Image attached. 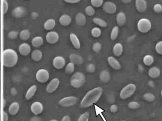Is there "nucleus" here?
Masks as SVG:
<instances>
[{
    "label": "nucleus",
    "instance_id": "25",
    "mask_svg": "<svg viewBox=\"0 0 162 121\" xmlns=\"http://www.w3.org/2000/svg\"><path fill=\"white\" fill-rule=\"evenodd\" d=\"M113 52L114 55L116 56H119L122 54L123 52V46L120 43H117L114 45Z\"/></svg>",
    "mask_w": 162,
    "mask_h": 121
},
{
    "label": "nucleus",
    "instance_id": "17",
    "mask_svg": "<svg viewBox=\"0 0 162 121\" xmlns=\"http://www.w3.org/2000/svg\"><path fill=\"white\" fill-rule=\"evenodd\" d=\"M70 40L71 41V43L73 45L74 48L79 49L81 48V42L79 41V39L75 34L71 33L70 35Z\"/></svg>",
    "mask_w": 162,
    "mask_h": 121
},
{
    "label": "nucleus",
    "instance_id": "33",
    "mask_svg": "<svg viewBox=\"0 0 162 121\" xmlns=\"http://www.w3.org/2000/svg\"><path fill=\"white\" fill-rule=\"evenodd\" d=\"M119 27L118 26H116L113 27L110 34V38L112 40H115L116 39H117L119 34Z\"/></svg>",
    "mask_w": 162,
    "mask_h": 121
},
{
    "label": "nucleus",
    "instance_id": "14",
    "mask_svg": "<svg viewBox=\"0 0 162 121\" xmlns=\"http://www.w3.org/2000/svg\"><path fill=\"white\" fill-rule=\"evenodd\" d=\"M19 51L21 55L23 56H27L31 53V46L29 45L28 43H22L19 46Z\"/></svg>",
    "mask_w": 162,
    "mask_h": 121
},
{
    "label": "nucleus",
    "instance_id": "50",
    "mask_svg": "<svg viewBox=\"0 0 162 121\" xmlns=\"http://www.w3.org/2000/svg\"><path fill=\"white\" fill-rule=\"evenodd\" d=\"M9 116L7 113L3 112V121H8Z\"/></svg>",
    "mask_w": 162,
    "mask_h": 121
},
{
    "label": "nucleus",
    "instance_id": "53",
    "mask_svg": "<svg viewBox=\"0 0 162 121\" xmlns=\"http://www.w3.org/2000/svg\"><path fill=\"white\" fill-rule=\"evenodd\" d=\"M6 101L5 99H3V107H5L6 106Z\"/></svg>",
    "mask_w": 162,
    "mask_h": 121
},
{
    "label": "nucleus",
    "instance_id": "8",
    "mask_svg": "<svg viewBox=\"0 0 162 121\" xmlns=\"http://www.w3.org/2000/svg\"><path fill=\"white\" fill-rule=\"evenodd\" d=\"M103 10L105 12L109 14H113L117 11V7L115 3L112 1H107L103 5Z\"/></svg>",
    "mask_w": 162,
    "mask_h": 121
},
{
    "label": "nucleus",
    "instance_id": "41",
    "mask_svg": "<svg viewBox=\"0 0 162 121\" xmlns=\"http://www.w3.org/2000/svg\"><path fill=\"white\" fill-rule=\"evenodd\" d=\"M155 49L157 54L162 55V41H159L156 44Z\"/></svg>",
    "mask_w": 162,
    "mask_h": 121
},
{
    "label": "nucleus",
    "instance_id": "15",
    "mask_svg": "<svg viewBox=\"0 0 162 121\" xmlns=\"http://www.w3.org/2000/svg\"><path fill=\"white\" fill-rule=\"evenodd\" d=\"M70 61L75 65H81L83 63V59L80 55L75 54H70L69 56Z\"/></svg>",
    "mask_w": 162,
    "mask_h": 121
},
{
    "label": "nucleus",
    "instance_id": "4",
    "mask_svg": "<svg viewBox=\"0 0 162 121\" xmlns=\"http://www.w3.org/2000/svg\"><path fill=\"white\" fill-rule=\"evenodd\" d=\"M137 87L133 83H130L126 85L122 89L120 93V97L122 99H126L131 97L135 93Z\"/></svg>",
    "mask_w": 162,
    "mask_h": 121
},
{
    "label": "nucleus",
    "instance_id": "47",
    "mask_svg": "<svg viewBox=\"0 0 162 121\" xmlns=\"http://www.w3.org/2000/svg\"><path fill=\"white\" fill-rule=\"evenodd\" d=\"M118 109V106L115 105V104H113V105L110 106V111L112 113H116V112H117Z\"/></svg>",
    "mask_w": 162,
    "mask_h": 121
},
{
    "label": "nucleus",
    "instance_id": "49",
    "mask_svg": "<svg viewBox=\"0 0 162 121\" xmlns=\"http://www.w3.org/2000/svg\"><path fill=\"white\" fill-rule=\"evenodd\" d=\"M61 121H71V118L69 116H65L62 118Z\"/></svg>",
    "mask_w": 162,
    "mask_h": 121
},
{
    "label": "nucleus",
    "instance_id": "21",
    "mask_svg": "<svg viewBox=\"0 0 162 121\" xmlns=\"http://www.w3.org/2000/svg\"><path fill=\"white\" fill-rule=\"evenodd\" d=\"M126 15L125 13L122 12H119L116 16V21L117 23L120 26H123L125 24L126 22Z\"/></svg>",
    "mask_w": 162,
    "mask_h": 121
},
{
    "label": "nucleus",
    "instance_id": "30",
    "mask_svg": "<svg viewBox=\"0 0 162 121\" xmlns=\"http://www.w3.org/2000/svg\"><path fill=\"white\" fill-rule=\"evenodd\" d=\"M143 62L144 64L147 66H150L152 65L154 62V58L153 56L150 55H146L143 58Z\"/></svg>",
    "mask_w": 162,
    "mask_h": 121
},
{
    "label": "nucleus",
    "instance_id": "26",
    "mask_svg": "<svg viewBox=\"0 0 162 121\" xmlns=\"http://www.w3.org/2000/svg\"><path fill=\"white\" fill-rule=\"evenodd\" d=\"M37 87L36 85H34L31 86L28 89V90L27 91V92L26 93L25 99L27 100H29L32 98L34 96L36 91Z\"/></svg>",
    "mask_w": 162,
    "mask_h": 121
},
{
    "label": "nucleus",
    "instance_id": "11",
    "mask_svg": "<svg viewBox=\"0 0 162 121\" xmlns=\"http://www.w3.org/2000/svg\"><path fill=\"white\" fill-rule=\"evenodd\" d=\"M59 83L60 82L58 78H54L47 85L46 91L49 93H53L58 88Z\"/></svg>",
    "mask_w": 162,
    "mask_h": 121
},
{
    "label": "nucleus",
    "instance_id": "56",
    "mask_svg": "<svg viewBox=\"0 0 162 121\" xmlns=\"http://www.w3.org/2000/svg\"></svg>",
    "mask_w": 162,
    "mask_h": 121
},
{
    "label": "nucleus",
    "instance_id": "5",
    "mask_svg": "<svg viewBox=\"0 0 162 121\" xmlns=\"http://www.w3.org/2000/svg\"><path fill=\"white\" fill-rule=\"evenodd\" d=\"M137 27L141 32L146 33L151 29V22L147 18H142L138 21Z\"/></svg>",
    "mask_w": 162,
    "mask_h": 121
},
{
    "label": "nucleus",
    "instance_id": "51",
    "mask_svg": "<svg viewBox=\"0 0 162 121\" xmlns=\"http://www.w3.org/2000/svg\"><path fill=\"white\" fill-rule=\"evenodd\" d=\"M30 121H42V120L40 117L35 116V117H32Z\"/></svg>",
    "mask_w": 162,
    "mask_h": 121
},
{
    "label": "nucleus",
    "instance_id": "39",
    "mask_svg": "<svg viewBox=\"0 0 162 121\" xmlns=\"http://www.w3.org/2000/svg\"><path fill=\"white\" fill-rule=\"evenodd\" d=\"M102 48V45L99 42H96L93 45L92 50L95 53H98Z\"/></svg>",
    "mask_w": 162,
    "mask_h": 121
},
{
    "label": "nucleus",
    "instance_id": "32",
    "mask_svg": "<svg viewBox=\"0 0 162 121\" xmlns=\"http://www.w3.org/2000/svg\"><path fill=\"white\" fill-rule=\"evenodd\" d=\"M93 21L95 24L102 28H106L107 26V22L99 18H94V19H93Z\"/></svg>",
    "mask_w": 162,
    "mask_h": 121
},
{
    "label": "nucleus",
    "instance_id": "48",
    "mask_svg": "<svg viewBox=\"0 0 162 121\" xmlns=\"http://www.w3.org/2000/svg\"><path fill=\"white\" fill-rule=\"evenodd\" d=\"M66 3H77L81 1V0H64Z\"/></svg>",
    "mask_w": 162,
    "mask_h": 121
},
{
    "label": "nucleus",
    "instance_id": "42",
    "mask_svg": "<svg viewBox=\"0 0 162 121\" xmlns=\"http://www.w3.org/2000/svg\"><path fill=\"white\" fill-rule=\"evenodd\" d=\"M86 71L90 73H93L95 72L96 66L94 64L90 63L86 67Z\"/></svg>",
    "mask_w": 162,
    "mask_h": 121
},
{
    "label": "nucleus",
    "instance_id": "35",
    "mask_svg": "<svg viewBox=\"0 0 162 121\" xmlns=\"http://www.w3.org/2000/svg\"><path fill=\"white\" fill-rule=\"evenodd\" d=\"M91 35L95 38L99 37L101 35V31L98 27H95L91 30Z\"/></svg>",
    "mask_w": 162,
    "mask_h": 121
},
{
    "label": "nucleus",
    "instance_id": "22",
    "mask_svg": "<svg viewBox=\"0 0 162 121\" xmlns=\"http://www.w3.org/2000/svg\"><path fill=\"white\" fill-rule=\"evenodd\" d=\"M161 74V71L159 68L157 67H153L149 70L148 75L152 78H157L159 77Z\"/></svg>",
    "mask_w": 162,
    "mask_h": 121
},
{
    "label": "nucleus",
    "instance_id": "18",
    "mask_svg": "<svg viewBox=\"0 0 162 121\" xmlns=\"http://www.w3.org/2000/svg\"><path fill=\"white\" fill-rule=\"evenodd\" d=\"M75 21L78 25L80 26L84 25L85 24H86L87 21L86 16H85L82 13L79 12L76 16Z\"/></svg>",
    "mask_w": 162,
    "mask_h": 121
},
{
    "label": "nucleus",
    "instance_id": "43",
    "mask_svg": "<svg viewBox=\"0 0 162 121\" xmlns=\"http://www.w3.org/2000/svg\"><path fill=\"white\" fill-rule=\"evenodd\" d=\"M129 107L131 109H137L139 107V104L137 102H131L128 104Z\"/></svg>",
    "mask_w": 162,
    "mask_h": 121
},
{
    "label": "nucleus",
    "instance_id": "10",
    "mask_svg": "<svg viewBox=\"0 0 162 121\" xmlns=\"http://www.w3.org/2000/svg\"><path fill=\"white\" fill-rule=\"evenodd\" d=\"M46 40L48 43L54 44L58 42L59 35L57 32L54 31H51L48 32L46 36Z\"/></svg>",
    "mask_w": 162,
    "mask_h": 121
},
{
    "label": "nucleus",
    "instance_id": "7",
    "mask_svg": "<svg viewBox=\"0 0 162 121\" xmlns=\"http://www.w3.org/2000/svg\"><path fill=\"white\" fill-rule=\"evenodd\" d=\"M78 101V99L75 96H68L62 99L59 101V105L62 107H70L74 105Z\"/></svg>",
    "mask_w": 162,
    "mask_h": 121
},
{
    "label": "nucleus",
    "instance_id": "31",
    "mask_svg": "<svg viewBox=\"0 0 162 121\" xmlns=\"http://www.w3.org/2000/svg\"><path fill=\"white\" fill-rule=\"evenodd\" d=\"M20 37L23 41H27L31 36V34L28 30H23L20 33Z\"/></svg>",
    "mask_w": 162,
    "mask_h": 121
},
{
    "label": "nucleus",
    "instance_id": "9",
    "mask_svg": "<svg viewBox=\"0 0 162 121\" xmlns=\"http://www.w3.org/2000/svg\"><path fill=\"white\" fill-rule=\"evenodd\" d=\"M53 66L57 69H61L64 67L66 65V60L62 56H58L54 58L52 62Z\"/></svg>",
    "mask_w": 162,
    "mask_h": 121
},
{
    "label": "nucleus",
    "instance_id": "1",
    "mask_svg": "<svg viewBox=\"0 0 162 121\" xmlns=\"http://www.w3.org/2000/svg\"><path fill=\"white\" fill-rule=\"evenodd\" d=\"M103 89L100 87L95 88L88 91L82 100L81 107L83 108L89 107L95 104L102 95Z\"/></svg>",
    "mask_w": 162,
    "mask_h": 121
},
{
    "label": "nucleus",
    "instance_id": "23",
    "mask_svg": "<svg viewBox=\"0 0 162 121\" xmlns=\"http://www.w3.org/2000/svg\"><path fill=\"white\" fill-rule=\"evenodd\" d=\"M110 74L107 70H103L99 74V79L104 83H107L110 80Z\"/></svg>",
    "mask_w": 162,
    "mask_h": 121
},
{
    "label": "nucleus",
    "instance_id": "20",
    "mask_svg": "<svg viewBox=\"0 0 162 121\" xmlns=\"http://www.w3.org/2000/svg\"><path fill=\"white\" fill-rule=\"evenodd\" d=\"M59 22L62 25L64 26L68 25L70 24L71 22V17L70 15L68 14H63L59 18Z\"/></svg>",
    "mask_w": 162,
    "mask_h": 121
},
{
    "label": "nucleus",
    "instance_id": "38",
    "mask_svg": "<svg viewBox=\"0 0 162 121\" xmlns=\"http://www.w3.org/2000/svg\"><path fill=\"white\" fill-rule=\"evenodd\" d=\"M103 0H91V3L92 6L94 7H100L103 6Z\"/></svg>",
    "mask_w": 162,
    "mask_h": 121
},
{
    "label": "nucleus",
    "instance_id": "40",
    "mask_svg": "<svg viewBox=\"0 0 162 121\" xmlns=\"http://www.w3.org/2000/svg\"><path fill=\"white\" fill-rule=\"evenodd\" d=\"M90 118V114L88 112H85L84 113L82 114L79 118L78 119V121H88Z\"/></svg>",
    "mask_w": 162,
    "mask_h": 121
},
{
    "label": "nucleus",
    "instance_id": "28",
    "mask_svg": "<svg viewBox=\"0 0 162 121\" xmlns=\"http://www.w3.org/2000/svg\"><path fill=\"white\" fill-rule=\"evenodd\" d=\"M56 25V22L55 20L53 19H49L47 20L44 24V27L45 29L48 31L53 29Z\"/></svg>",
    "mask_w": 162,
    "mask_h": 121
},
{
    "label": "nucleus",
    "instance_id": "12",
    "mask_svg": "<svg viewBox=\"0 0 162 121\" xmlns=\"http://www.w3.org/2000/svg\"><path fill=\"white\" fill-rule=\"evenodd\" d=\"M31 110L35 115H39L43 111V104L39 102H35L31 105Z\"/></svg>",
    "mask_w": 162,
    "mask_h": 121
},
{
    "label": "nucleus",
    "instance_id": "29",
    "mask_svg": "<svg viewBox=\"0 0 162 121\" xmlns=\"http://www.w3.org/2000/svg\"><path fill=\"white\" fill-rule=\"evenodd\" d=\"M43 39L41 36L35 37L31 41V43L33 47L38 48L43 45Z\"/></svg>",
    "mask_w": 162,
    "mask_h": 121
},
{
    "label": "nucleus",
    "instance_id": "44",
    "mask_svg": "<svg viewBox=\"0 0 162 121\" xmlns=\"http://www.w3.org/2000/svg\"><path fill=\"white\" fill-rule=\"evenodd\" d=\"M18 36V32L16 31H12L9 32L8 36L10 39H15L17 38Z\"/></svg>",
    "mask_w": 162,
    "mask_h": 121
},
{
    "label": "nucleus",
    "instance_id": "54",
    "mask_svg": "<svg viewBox=\"0 0 162 121\" xmlns=\"http://www.w3.org/2000/svg\"><path fill=\"white\" fill-rule=\"evenodd\" d=\"M50 121H58V120H56V119H52V120H50Z\"/></svg>",
    "mask_w": 162,
    "mask_h": 121
},
{
    "label": "nucleus",
    "instance_id": "37",
    "mask_svg": "<svg viewBox=\"0 0 162 121\" xmlns=\"http://www.w3.org/2000/svg\"><path fill=\"white\" fill-rule=\"evenodd\" d=\"M143 97L145 100H146L148 102H153V101H154V100H155V96L152 93H146L144 95Z\"/></svg>",
    "mask_w": 162,
    "mask_h": 121
},
{
    "label": "nucleus",
    "instance_id": "6",
    "mask_svg": "<svg viewBox=\"0 0 162 121\" xmlns=\"http://www.w3.org/2000/svg\"><path fill=\"white\" fill-rule=\"evenodd\" d=\"M36 78L39 82L45 83L50 78V74L47 70L42 69L39 70L36 74Z\"/></svg>",
    "mask_w": 162,
    "mask_h": 121
},
{
    "label": "nucleus",
    "instance_id": "45",
    "mask_svg": "<svg viewBox=\"0 0 162 121\" xmlns=\"http://www.w3.org/2000/svg\"><path fill=\"white\" fill-rule=\"evenodd\" d=\"M153 10L157 13H160L162 11V6L160 3H156L153 7Z\"/></svg>",
    "mask_w": 162,
    "mask_h": 121
},
{
    "label": "nucleus",
    "instance_id": "13",
    "mask_svg": "<svg viewBox=\"0 0 162 121\" xmlns=\"http://www.w3.org/2000/svg\"><path fill=\"white\" fill-rule=\"evenodd\" d=\"M135 6L136 9L139 12H145L147 9V2L146 0H136Z\"/></svg>",
    "mask_w": 162,
    "mask_h": 121
},
{
    "label": "nucleus",
    "instance_id": "34",
    "mask_svg": "<svg viewBox=\"0 0 162 121\" xmlns=\"http://www.w3.org/2000/svg\"><path fill=\"white\" fill-rule=\"evenodd\" d=\"M75 70V65L72 63H70L66 65L65 72L67 74H72Z\"/></svg>",
    "mask_w": 162,
    "mask_h": 121
},
{
    "label": "nucleus",
    "instance_id": "16",
    "mask_svg": "<svg viewBox=\"0 0 162 121\" xmlns=\"http://www.w3.org/2000/svg\"><path fill=\"white\" fill-rule=\"evenodd\" d=\"M107 62L111 67L115 70H119L121 68V65L118 60L114 57L109 56L107 58Z\"/></svg>",
    "mask_w": 162,
    "mask_h": 121
},
{
    "label": "nucleus",
    "instance_id": "27",
    "mask_svg": "<svg viewBox=\"0 0 162 121\" xmlns=\"http://www.w3.org/2000/svg\"><path fill=\"white\" fill-rule=\"evenodd\" d=\"M43 57V54L40 50H35L32 52L31 54V57L35 62H39L42 59Z\"/></svg>",
    "mask_w": 162,
    "mask_h": 121
},
{
    "label": "nucleus",
    "instance_id": "3",
    "mask_svg": "<svg viewBox=\"0 0 162 121\" xmlns=\"http://www.w3.org/2000/svg\"><path fill=\"white\" fill-rule=\"evenodd\" d=\"M86 77L84 74L81 72H77L71 77L70 84L73 87L79 88L84 85Z\"/></svg>",
    "mask_w": 162,
    "mask_h": 121
},
{
    "label": "nucleus",
    "instance_id": "52",
    "mask_svg": "<svg viewBox=\"0 0 162 121\" xmlns=\"http://www.w3.org/2000/svg\"><path fill=\"white\" fill-rule=\"evenodd\" d=\"M121 1L123 3H130L132 0H121Z\"/></svg>",
    "mask_w": 162,
    "mask_h": 121
},
{
    "label": "nucleus",
    "instance_id": "55",
    "mask_svg": "<svg viewBox=\"0 0 162 121\" xmlns=\"http://www.w3.org/2000/svg\"><path fill=\"white\" fill-rule=\"evenodd\" d=\"M161 97H162V89L161 91Z\"/></svg>",
    "mask_w": 162,
    "mask_h": 121
},
{
    "label": "nucleus",
    "instance_id": "24",
    "mask_svg": "<svg viewBox=\"0 0 162 121\" xmlns=\"http://www.w3.org/2000/svg\"><path fill=\"white\" fill-rule=\"evenodd\" d=\"M26 10L25 8L23 7H17L15 8L13 11L12 14L16 18H20L23 17L25 14Z\"/></svg>",
    "mask_w": 162,
    "mask_h": 121
},
{
    "label": "nucleus",
    "instance_id": "19",
    "mask_svg": "<svg viewBox=\"0 0 162 121\" xmlns=\"http://www.w3.org/2000/svg\"><path fill=\"white\" fill-rule=\"evenodd\" d=\"M20 110V105L18 102H12V104H11L9 107V113L10 114L14 116L16 115L18 113Z\"/></svg>",
    "mask_w": 162,
    "mask_h": 121
},
{
    "label": "nucleus",
    "instance_id": "2",
    "mask_svg": "<svg viewBox=\"0 0 162 121\" xmlns=\"http://www.w3.org/2000/svg\"><path fill=\"white\" fill-rule=\"evenodd\" d=\"M18 55L12 49H7L3 52V65L6 67L11 68L17 63Z\"/></svg>",
    "mask_w": 162,
    "mask_h": 121
},
{
    "label": "nucleus",
    "instance_id": "36",
    "mask_svg": "<svg viewBox=\"0 0 162 121\" xmlns=\"http://www.w3.org/2000/svg\"><path fill=\"white\" fill-rule=\"evenodd\" d=\"M85 11L86 14L88 16H93L94 14H95V10L92 6H87L85 8Z\"/></svg>",
    "mask_w": 162,
    "mask_h": 121
},
{
    "label": "nucleus",
    "instance_id": "46",
    "mask_svg": "<svg viewBox=\"0 0 162 121\" xmlns=\"http://www.w3.org/2000/svg\"><path fill=\"white\" fill-rule=\"evenodd\" d=\"M3 14H5L9 10V4L6 0H3Z\"/></svg>",
    "mask_w": 162,
    "mask_h": 121
}]
</instances>
